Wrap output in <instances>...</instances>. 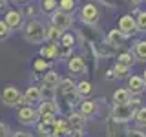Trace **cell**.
<instances>
[{
	"label": "cell",
	"instance_id": "1",
	"mask_svg": "<svg viewBox=\"0 0 146 137\" xmlns=\"http://www.w3.org/2000/svg\"><path fill=\"white\" fill-rule=\"evenodd\" d=\"M24 37L29 44H42L46 40V27L38 20H29L24 26Z\"/></svg>",
	"mask_w": 146,
	"mask_h": 137
},
{
	"label": "cell",
	"instance_id": "2",
	"mask_svg": "<svg viewBox=\"0 0 146 137\" xmlns=\"http://www.w3.org/2000/svg\"><path fill=\"white\" fill-rule=\"evenodd\" d=\"M0 100H2L6 106H26L24 95L18 91L17 86H6L0 93Z\"/></svg>",
	"mask_w": 146,
	"mask_h": 137
},
{
	"label": "cell",
	"instance_id": "3",
	"mask_svg": "<svg viewBox=\"0 0 146 137\" xmlns=\"http://www.w3.org/2000/svg\"><path fill=\"white\" fill-rule=\"evenodd\" d=\"M135 113H137V110L133 104H115L111 110V117H113V121L115 122H126V121H131V119H135Z\"/></svg>",
	"mask_w": 146,
	"mask_h": 137
},
{
	"label": "cell",
	"instance_id": "4",
	"mask_svg": "<svg viewBox=\"0 0 146 137\" xmlns=\"http://www.w3.org/2000/svg\"><path fill=\"white\" fill-rule=\"evenodd\" d=\"M17 119H18V122L20 124H24V126H31V124H36V121H38V112L33 108V106H22L20 110H18V113H17Z\"/></svg>",
	"mask_w": 146,
	"mask_h": 137
},
{
	"label": "cell",
	"instance_id": "5",
	"mask_svg": "<svg viewBox=\"0 0 146 137\" xmlns=\"http://www.w3.org/2000/svg\"><path fill=\"white\" fill-rule=\"evenodd\" d=\"M4 22L9 26L11 31L18 29V27H22V24H24V15H22V11H18V9H7Z\"/></svg>",
	"mask_w": 146,
	"mask_h": 137
},
{
	"label": "cell",
	"instance_id": "6",
	"mask_svg": "<svg viewBox=\"0 0 146 137\" xmlns=\"http://www.w3.org/2000/svg\"><path fill=\"white\" fill-rule=\"evenodd\" d=\"M80 18H82V22L84 24H95V22L99 20V9L95 7V4H84L80 9Z\"/></svg>",
	"mask_w": 146,
	"mask_h": 137
},
{
	"label": "cell",
	"instance_id": "7",
	"mask_svg": "<svg viewBox=\"0 0 146 137\" xmlns=\"http://www.w3.org/2000/svg\"><path fill=\"white\" fill-rule=\"evenodd\" d=\"M119 31L124 37H130V35H133L135 31H139L137 29V24H135V18L131 15H124L119 20Z\"/></svg>",
	"mask_w": 146,
	"mask_h": 137
},
{
	"label": "cell",
	"instance_id": "8",
	"mask_svg": "<svg viewBox=\"0 0 146 137\" xmlns=\"http://www.w3.org/2000/svg\"><path fill=\"white\" fill-rule=\"evenodd\" d=\"M51 24L64 31V29H68V27L73 24V18L68 15V13H64V11H55L53 17H51Z\"/></svg>",
	"mask_w": 146,
	"mask_h": 137
},
{
	"label": "cell",
	"instance_id": "9",
	"mask_svg": "<svg viewBox=\"0 0 146 137\" xmlns=\"http://www.w3.org/2000/svg\"><path fill=\"white\" fill-rule=\"evenodd\" d=\"M36 112H38V117H44V115H53L55 117L58 113V104L55 102V100H40Z\"/></svg>",
	"mask_w": 146,
	"mask_h": 137
},
{
	"label": "cell",
	"instance_id": "10",
	"mask_svg": "<svg viewBox=\"0 0 146 137\" xmlns=\"http://www.w3.org/2000/svg\"><path fill=\"white\" fill-rule=\"evenodd\" d=\"M68 124L71 126L73 132H80L84 130V124H86V117L82 115L80 112H71L70 115H68Z\"/></svg>",
	"mask_w": 146,
	"mask_h": 137
},
{
	"label": "cell",
	"instance_id": "11",
	"mask_svg": "<svg viewBox=\"0 0 146 137\" xmlns=\"http://www.w3.org/2000/svg\"><path fill=\"white\" fill-rule=\"evenodd\" d=\"M24 100L27 106H33V104H38L40 100H42V93H40V88H36V86H29L24 93Z\"/></svg>",
	"mask_w": 146,
	"mask_h": 137
},
{
	"label": "cell",
	"instance_id": "12",
	"mask_svg": "<svg viewBox=\"0 0 146 137\" xmlns=\"http://www.w3.org/2000/svg\"><path fill=\"white\" fill-rule=\"evenodd\" d=\"M128 86H130L128 90H130L131 95H141L146 90V82H144L143 77H139V75L130 77V79H128Z\"/></svg>",
	"mask_w": 146,
	"mask_h": 137
},
{
	"label": "cell",
	"instance_id": "13",
	"mask_svg": "<svg viewBox=\"0 0 146 137\" xmlns=\"http://www.w3.org/2000/svg\"><path fill=\"white\" fill-rule=\"evenodd\" d=\"M71 126L68 124V121H62V119H55L53 122V137H68L71 134Z\"/></svg>",
	"mask_w": 146,
	"mask_h": 137
},
{
	"label": "cell",
	"instance_id": "14",
	"mask_svg": "<svg viewBox=\"0 0 146 137\" xmlns=\"http://www.w3.org/2000/svg\"><path fill=\"white\" fill-rule=\"evenodd\" d=\"M131 100V93L128 88H119L115 90V93H113V104H130Z\"/></svg>",
	"mask_w": 146,
	"mask_h": 137
},
{
	"label": "cell",
	"instance_id": "15",
	"mask_svg": "<svg viewBox=\"0 0 146 137\" xmlns=\"http://www.w3.org/2000/svg\"><path fill=\"white\" fill-rule=\"evenodd\" d=\"M68 68H70V71L73 73V75H80V73H84V70H86L82 57H70Z\"/></svg>",
	"mask_w": 146,
	"mask_h": 137
},
{
	"label": "cell",
	"instance_id": "16",
	"mask_svg": "<svg viewBox=\"0 0 146 137\" xmlns=\"http://www.w3.org/2000/svg\"><path fill=\"white\" fill-rule=\"evenodd\" d=\"M58 80H60V77H58L57 71L49 70L44 73V79H42V86H49V88H57L58 86Z\"/></svg>",
	"mask_w": 146,
	"mask_h": 137
},
{
	"label": "cell",
	"instance_id": "17",
	"mask_svg": "<svg viewBox=\"0 0 146 137\" xmlns=\"http://www.w3.org/2000/svg\"><path fill=\"white\" fill-rule=\"evenodd\" d=\"M80 113L84 117H93L95 113H97V102H95V100L86 99L84 102L80 104Z\"/></svg>",
	"mask_w": 146,
	"mask_h": 137
},
{
	"label": "cell",
	"instance_id": "18",
	"mask_svg": "<svg viewBox=\"0 0 146 137\" xmlns=\"http://www.w3.org/2000/svg\"><path fill=\"white\" fill-rule=\"evenodd\" d=\"M71 91H75L71 79H60V80H58V86H57V93L58 95H62V97H64V95L71 93Z\"/></svg>",
	"mask_w": 146,
	"mask_h": 137
},
{
	"label": "cell",
	"instance_id": "19",
	"mask_svg": "<svg viewBox=\"0 0 146 137\" xmlns=\"http://www.w3.org/2000/svg\"><path fill=\"white\" fill-rule=\"evenodd\" d=\"M62 35H64V31L58 29V27L53 26V24L49 27H46V40H49V42H58Z\"/></svg>",
	"mask_w": 146,
	"mask_h": 137
},
{
	"label": "cell",
	"instance_id": "20",
	"mask_svg": "<svg viewBox=\"0 0 146 137\" xmlns=\"http://www.w3.org/2000/svg\"><path fill=\"white\" fill-rule=\"evenodd\" d=\"M75 91L79 93V97H88V95L93 93V84H91V82H88V80H82V82H79V84H77Z\"/></svg>",
	"mask_w": 146,
	"mask_h": 137
},
{
	"label": "cell",
	"instance_id": "21",
	"mask_svg": "<svg viewBox=\"0 0 146 137\" xmlns=\"http://www.w3.org/2000/svg\"><path fill=\"white\" fill-rule=\"evenodd\" d=\"M58 55V48L57 44H48L44 48H40V57L42 59H55Z\"/></svg>",
	"mask_w": 146,
	"mask_h": 137
},
{
	"label": "cell",
	"instance_id": "22",
	"mask_svg": "<svg viewBox=\"0 0 146 137\" xmlns=\"http://www.w3.org/2000/svg\"><path fill=\"white\" fill-rule=\"evenodd\" d=\"M124 39H126V37L122 35L119 29H113V31H110V35H108V40H110V44H111V46H121Z\"/></svg>",
	"mask_w": 146,
	"mask_h": 137
},
{
	"label": "cell",
	"instance_id": "23",
	"mask_svg": "<svg viewBox=\"0 0 146 137\" xmlns=\"http://www.w3.org/2000/svg\"><path fill=\"white\" fill-rule=\"evenodd\" d=\"M133 55H131L130 51H124V53H121L117 57V64H122V66H126V68H130V66H133Z\"/></svg>",
	"mask_w": 146,
	"mask_h": 137
},
{
	"label": "cell",
	"instance_id": "24",
	"mask_svg": "<svg viewBox=\"0 0 146 137\" xmlns=\"http://www.w3.org/2000/svg\"><path fill=\"white\" fill-rule=\"evenodd\" d=\"M135 57L139 59V61H144L146 62V40H139V42L135 44Z\"/></svg>",
	"mask_w": 146,
	"mask_h": 137
},
{
	"label": "cell",
	"instance_id": "25",
	"mask_svg": "<svg viewBox=\"0 0 146 137\" xmlns=\"http://www.w3.org/2000/svg\"><path fill=\"white\" fill-rule=\"evenodd\" d=\"M36 130H38V134L42 137H53V124H46V122L40 121L36 124Z\"/></svg>",
	"mask_w": 146,
	"mask_h": 137
},
{
	"label": "cell",
	"instance_id": "26",
	"mask_svg": "<svg viewBox=\"0 0 146 137\" xmlns=\"http://www.w3.org/2000/svg\"><path fill=\"white\" fill-rule=\"evenodd\" d=\"M40 93H42V99H44V100H55V93H57V88L42 86V88H40Z\"/></svg>",
	"mask_w": 146,
	"mask_h": 137
},
{
	"label": "cell",
	"instance_id": "27",
	"mask_svg": "<svg viewBox=\"0 0 146 137\" xmlns=\"http://www.w3.org/2000/svg\"><path fill=\"white\" fill-rule=\"evenodd\" d=\"M58 6H60V11H64V13H71L73 9H75L77 2H75V0H60V2H58Z\"/></svg>",
	"mask_w": 146,
	"mask_h": 137
},
{
	"label": "cell",
	"instance_id": "28",
	"mask_svg": "<svg viewBox=\"0 0 146 137\" xmlns=\"http://www.w3.org/2000/svg\"><path fill=\"white\" fill-rule=\"evenodd\" d=\"M135 24H137V29L139 31H146V11H139Z\"/></svg>",
	"mask_w": 146,
	"mask_h": 137
},
{
	"label": "cell",
	"instance_id": "29",
	"mask_svg": "<svg viewBox=\"0 0 146 137\" xmlns=\"http://www.w3.org/2000/svg\"><path fill=\"white\" fill-rule=\"evenodd\" d=\"M73 44H75V39H73V35L64 33V35L60 37V46H62V48H73Z\"/></svg>",
	"mask_w": 146,
	"mask_h": 137
},
{
	"label": "cell",
	"instance_id": "30",
	"mask_svg": "<svg viewBox=\"0 0 146 137\" xmlns=\"http://www.w3.org/2000/svg\"><path fill=\"white\" fill-rule=\"evenodd\" d=\"M33 68H35V71H36V73L46 71V70L49 68V62H48V61H44V59H36L35 64H33Z\"/></svg>",
	"mask_w": 146,
	"mask_h": 137
},
{
	"label": "cell",
	"instance_id": "31",
	"mask_svg": "<svg viewBox=\"0 0 146 137\" xmlns=\"http://www.w3.org/2000/svg\"><path fill=\"white\" fill-rule=\"evenodd\" d=\"M135 121H137V124H139V126H146V108L137 110V113H135Z\"/></svg>",
	"mask_w": 146,
	"mask_h": 137
},
{
	"label": "cell",
	"instance_id": "32",
	"mask_svg": "<svg viewBox=\"0 0 146 137\" xmlns=\"http://www.w3.org/2000/svg\"><path fill=\"white\" fill-rule=\"evenodd\" d=\"M128 70H130V68L122 66V64H117L113 71H115V77H117V79H124V77H128Z\"/></svg>",
	"mask_w": 146,
	"mask_h": 137
},
{
	"label": "cell",
	"instance_id": "33",
	"mask_svg": "<svg viewBox=\"0 0 146 137\" xmlns=\"http://www.w3.org/2000/svg\"><path fill=\"white\" fill-rule=\"evenodd\" d=\"M9 33H11V29H9V26L6 24L4 20H0V40H6Z\"/></svg>",
	"mask_w": 146,
	"mask_h": 137
},
{
	"label": "cell",
	"instance_id": "34",
	"mask_svg": "<svg viewBox=\"0 0 146 137\" xmlns=\"http://www.w3.org/2000/svg\"><path fill=\"white\" fill-rule=\"evenodd\" d=\"M57 7V0H42V9L46 13H51Z\"/></svg>",
	"mask_w": 146,
	"mask_h": 137
},
{
	"label": "cell",
	"instance_id": "35",
	"mask_svg": "<svg viewBox=\"0 0 146 137\" xmlns=\"http://www.w3.org/2000/svg\"><path fill=\"white\" fill-rule=\"evenodd\" d=\"M0 137H9V126L6 122H0Z\"/></svg>",
	"mask_w": 146,
	"mask_h": 137
},
{
	"label": "cell",
	"instance_id": "36",
	"mask_svg": "<svg viewBox=\"0 0 146 137\" xmlns=\"http://www.w3.org/2000/svg\"><path fill=\"white\" fill-rule=\"evenodd\" d=\"M128 137H146V134L144 132L135 130V128H131V130H128Z\"/></svg>",
	"mask_w": 146,
	"mask_h": 137
},
{
	"label": "cell",
	"instance_id": "37",
	"mask_svg": "<svg viewBox=\"0 0 146 137\" xmlns=\"http://www.w3.org/2000/svg\"><path fill=\"white\" fill-rule=\"evenodd\" d=\"M11 137H31V134H27V132H15Z\"/></svg>",
	"mask_w": 146,
	"mask_h": 137
},
{
	"label": "cell",
	"instance_id": "38",
	"mask_svg": "<svg viewBox=\"0 0 146 137\" xmlns=\"http://www.w3.org/2000/svg\"><path fill=\"white\" fill-rule=\"evenodd\" d=\"M35 7H27V17H35Z\"/></svg>",
	"mask_w": 146,
	"mask_h": 137
},
{
	"label": "cell",
	"instance_id": "39",
	"mask_svg": "<svg viewBox=\"0 0 146 137\" xmlns=\"http://www.w3.org/2000/svg\"><path fill=\"white\" fill-rule=\"evenodd\" d=\"M17 2H20V4H24V2H31V0H17Z\"/></svg>",
	"mask_w": 146,
	"mask_h": 137
},
{
	"label": "cell",
	"instance_id": "40",
	"mask_svg": "<svg viewBox=\"0 0 146 137\" xmlns=\"http://www.w3.org/2000/svg\"><path fill=\"white\" fill-rule=\"evenodd\" d=\"M143 79H144V82H146V71H144V73H143Z\"/></svg>",
	"mask_w": 146,
	"mask_h": 137
},
{
	"label": "cell",
	"instance_id": "41",
	"mask_svg": "<svg viewBox=\"0 0 146 137\" xmlns=\"http://www.w3.org/2000/svg\"><path fill=\"white\" fill-rule=\"evenodd\" d=\"M133 2H143V0H133Z\"/></svg>",
	"mask_w": 146,
	"mask_h": 137
}]
</instances>
